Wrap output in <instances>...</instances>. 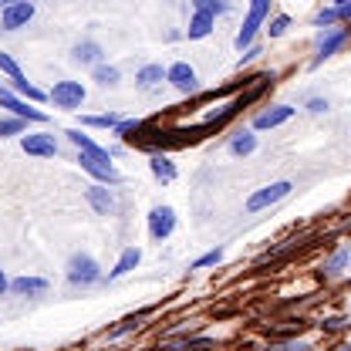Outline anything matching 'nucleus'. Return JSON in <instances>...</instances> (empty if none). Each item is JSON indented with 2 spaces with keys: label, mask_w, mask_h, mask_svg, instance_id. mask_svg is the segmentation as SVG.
Instances as JSON below:
<instances>
[{
  "label": "nucleus",
  "mask_w": 351,
  "mask_h": 351,
  "mask_svg": "<svg viewBox=\"0 0 351 351\" xmlns=\"http://www.w3.org/2000/svg\"><path fill=\"white\" fill-rule=\"evenodd\" d=\"M267 17H270V0H250V10H247V17H243V27H240V34H237V51H247L254 38H257V31H261L263 24H267Z\"/></svg>",
  "instance_id": "nucleus-1"
},
{
  "label": "nucleus",
  "mask_w": 351,
  "mask_h": 351,
  "mask_svg": "<svg viewBox=\"0 0 351 351\" xmlns=\"http://www.w3.org/2000/svg\"><path fill=\"white\" fill-rule=\"evenodd\" d=\"M64 274H68V284H75V287H91V284L101 280V267L88 254H75L64 267Z\"/></svg>",
  "instance_id": "nucleus-2"
},
{
  "label": "nucleus",
  "mask_w": 351,
  "mask_h": 351,
  "mask_svg": "<svg viewBox=\"0 0 351 351\" xmlns=\"http://www.w3.org/2000/svg\"><path fill=\"white\" fill-rule=\"evenodd\" d=\"M85 98H88V91L82 82H58V85L47 91V101H54V108H64V112L82 108Z\"/></svg>",
  "instance_id": "nucleus-3"
},
{
  "label": "nucleus",
  "mask_w": 351,
  "mask_h": 351,
  "mask_svg": "<svg viewBox=\"0 0 351 351\" xmlns=\"http://www.w3.org/2000/svg\"><path fill=\"white\" fill-rule=\"evenodd\" d=\"M291 189H294V186H291L287 179H280V182H270V186H263V189H257V193H250V199H247V213H261V210H267V206L287 199Z\"/></svg>",
  "instance_id": "nucleus-4"
},
{
  "label": "nucleus",
  "mask_w": 351,
  "mask_h": 351,
  "mask_svg": "<svg viewBox=\"0 0 351 351\" xmlns=\"http://www.w3.org/2000/svg\"><path fill=\"white\" fill-rule=\"evenodd\" d=\"M351 38V27H324L321 31V41H317V54H314V61H311V68H317L321 61H328L335 51H341Z\"/></svg>",
  "instance_id": "nucleus-5"
},
{
  "label": "nucleus",
  "mask_w": 351,
  "mask_h": 351,
  "mask_svg": "<svg viewBox=\"0 0 351 351\" xmlns=\"http://www.w3.org/2000/svg\"><path fill=\"white\" fill-rule=\"evenodd\" d=\"M34 17V0H14L0 10V31H17L27 27V21Z\"/></svg>",
  "instance_id": "nucleus-6"
},
{
  "label": "nucleus",
  "mask_w": 351,
  "mask_h": 351,
  "mask_svg": "<svg viewBox=\"0 0 351 351\" xmlns=\"http://www.w3.org/2000/svg\"><path fill=\"white\" fill-rule=\"evenodd\" d=\"M78 162H82V169L88 176H95L98 182H105V186H115L119 182V173H115V166H112V159H101V156H88V152H78Z\"/></svg>",
  "instance_id": "nucleus-7"
},
{
  "label": "nucleus",
  "mask_w": 351,
  "mask_h": 351,
  "mask_svg": "<svg viewBox=\"0 0 351 351\" xmlns=\"http://www.w3.org/2000/svg\"><path fill=\"white\" fill-rule=\"evenodd\" d=\"M21 149L27 152V156H38V159H54L58 156V138L51 135V132H38V135H24L21 138Z\"/></svg>",
  "instance_id": "nucleus-8"
},
{
  "label": "nucleus",
  "mask_w": 351,
  "mask_h": 351,
  "mask_svg": "<svg viewBox=\"0 0 351 351\" xmlns=\"http://www.w3.org/2000/svg\"><path fill=\"white\" fill-rule=\"evenodd\" d=\"M0 108H7L10 115H17V119H24V122H47V115L38 112V108H31L24 98H17L14 91H7V88H0Z\"/></svg>",
  "instance_id": "nucleus-9"
},
{
  "label": "nucleus",
  "mask_w": 351,
  "mask_h": 351,
  "mask_svg": "<svg viewBox=\"0 0 351 351\" xmlns=\"http://www.w3.org/2000/svg\"><path fill=\"white\" fill-rule=\"evenodd\" d=\"M166 82L179 91V95H193L196 91V68L193 64H186V61H176V64H169L166 68Z\"/></svg>",
  "instance_id": "nucleus-10"
},
{
  "label": "nucleus",
  "mask_w": 351,
  "mask_h": 351,
  "mask_svg": "<svg viewBox=\"0 0 351 351\" xmlns=\"http://www.w3.org/2000/svg\"><path fill=\"white\" fill-rule=\"evenodd\" d=\"M173 230H176L173 206H156V210L149 213V237H152L156 243H162L166 237H173Z\"/></svg>",
  "instance_id": "nucleus-11"
},
{
  "label": "nucleus",
  "mask_w": 351,
  "mask_h": 351,
  "mask_svg": "<svg viewBox=\"0 0 351 351\" xmlns=\"http://www.w3.org/2000/svg\"><path fill=\"white\" fill-rule=\"evenodd\" d=\"M85 199H88V206L95 210V213H101V217H112L115 213V193L105 186V182H91L85 189Z\"/></svg>",
  "instance_id": "nucleus-12"
},
{
  "label": "nucleus",
  "mask_w": 351,
  "mask_h": 351,
  "mask_svg": "<svg viewBox=\"0 0 351 351\" xmlns=\"http://www.w3.org/2000/svg\"><path fill=\"white\" fill-rule=\"evenodd\" d=\"M213 24H217V17H213V14L193 10L189 27H186V38H189V41H203V38H210V34H213Z\"/></svg>",
  "instance_id": "nucleus-13"
},
{
  "label": "nucleus",
  "mask_w": 351,
  "mask_h": 351,
  "mask_svg": "<svg viewBox=\"0 0 351 351\" xmlns=\"http://www.w3.org/2000/svg\"><path fill=\"white\" fill-rule=\"evenodd\" d=\"M294 115V108L291 105H274V108H267V112H261L257 119H254V129H277V125H284L287 119Z\"/></svg>",
  "instance_id": "nucleus-14"
},
{
  "label": "nucleus",
  "mask_w": 351,
  "mask_h": 351,
  "mask_svg": "<svg viewBox=\"0 0 351 351\" xmlns=\"http://www.w3.org/2000/svg\"><path fill=\"white\" fill-rule=\"evenodd\" d=\"M149 169H152V176H156V182H173L176 176H179V169H176V162L166 156V152H152L149 156Z\"/></svg>",
  "instance_id": "nucleus-15"
},
{
  "label": "nucleus",
  "mask_w": 351,
  "mask_h": 351,
  "mask_svg": "<svg viewBox=\"0 0 351 351\" xmlns=\"http://www.w3.org/2000/svg\"><path fill=\"white\" fill-rule=\"evenodd\" d=\"M64 135H68V142H71L78 152H88V156H101V159H112V152H108V149H101V145H98L91 135H85L82 129H68Z\"/></svg>",
  "instance_id": "nucleus-16"
},
{
  "label": "nucleus",
  "mask_w": 351,
  "mask_h": 351,
  "mask_svg": "<svg viewBox=\"0 0 351 351\" xmlns=\"http://www.w3.org/2000/svg\"><path fill=\"white\" fill-rule=\"evenodd\" d=\"M10 291L17 298H41L47 294V280L44 277H17V280H10Z\"/></svg>",
  "instance_id": "nucleus-17"
},
{
  "label": "nucleus",
  "mask_w": 351,
  "mask_h": 351,
  "mask_svg": "<svg viewBox=\"0 0 351 351\" xmlns=\"http://www.w3.org/2000/svg\"><path fill=\"white\" fill-rule=\"evenodd\" d=\"M149 314H152V311H135V314H129V317H122L119 328L108 331V341H119V338H125V335H132V331H138V328L149 321Z\"/></svg>",
  "instance_id": "nucleus-18"
},
{
  "label": "nucleus",
  "mask_w": 351,
  "mask_h": 351,
  "mask_svg": "<svg viewBox=\"0 0 351 351\" xmlns=\"http://www.w3.org/2000/svg\"><path fill=\"white\" fill-rule=\"evenodd\" d=\"M162 351H210L217 348L213 338H173V341H162Z\"/></svg>",
  "instance_id": "nucleus-19"
},
{
  "label": "nucleus",
  "mask_w": 351,
  "mask_h": 351,
  "mask_svg": "<svg viewBox=\"0 0 351 351\" xmlns=\"http://www.w3.org/2000/svg\"><path fill=\"white\" fill-rule=\"evenodd\" d=\"M138 263H142V250H138V247H125V250H122V257H119V263H115V270L108 274V280H119V277L132 274Z\"/></svg>",
  "instance_id": "nucleus-20"
},
{
  "label": "nucleus",
  "mask_w": 351,
  "mask_h": 351,
  "mask_svg": "<svg viewBox=\"0 0 351 351\" xmlns=\"http://www.w3.org/2000/svg\"><path fill=\"white\" fill-rule=\"evenodd\" d=\"M162 82H166V68L162 64H145L135 75V85L142 88V91H152L156 85H162Z\"/></svg>",
  "instance_id": "nucleus-21"
},
{
  "label": "nucleus",
  "mask_w": 351,
  "mask_h": 351,
  "mask_svg": "<svg viewBox=\"0 0 351 351\" xmlns=\"http://www.w3.org/2000/svg\"><path fill=\"white\" fill-rule=\"evenodd\" d=\"M254 149H257V135H254V129H243L230 138V156H237V159L250 156Z\"/></svg>",
  "instance_id": "nucleus-22"
},
{
  "label": "nucleus",
  "mask_w": 351,
  "mask_h": 351,
  "mask_svg": "<svg viewBox=\"0 0 351 351\" xmlns=\"http://www.w3.org/2000/svg\"><path fill=\"white\" fill-rule=\"evenodd\" d=\"M71 58H75L78 64H85V68H95V64H101V47L95 41H82L71 51Z\"/></svg>",
  "instance_id": "nucleus-23"
},
{
  "label": "nucleus",
  "mask_w": 351,
  "mask_h": 351,
  "mask_svg": "<svg viewBox=\"0 0 351 351\" xmlns=\"http://www.w3.org/2000/svg\"><path fill=\"white\" fill-rule=\"evenodd\" d=\"M119 78H122V71H119L115 64H95V82H98L101 88L119 85Z\"/></svg>",
  "instance_id": "nucleus-24"
},
{
  "label": "nucleus",
  "mask_w": 351,
  "mask_h": 351,
  "mask_svg": "<svg viewBox=\"0 0 351 351\" xmlns=\"http://www.w3.org/2000/svg\"><path fill=\"white\" fill-rule=\"evenodd\" d=\"M10 88L17 91V95H24V98H31V101H47V95H44L41 88H34L27 78H14L10 82Z\"/></svg>",
  "instance_id": "nucleus-25"
},
{
  "label": "nucleus",
  "mask_w": 351,
  "mask_h": 351,
  "mask_svg": "<svg viewBox=\"0 0 351 351\" xmlns=\"http://www.w3.org/2000/svg\"><path fill=\"white\" fill-rule=\"evenodd\" d=\"M119 122H122V119L112 115V112H108V115H82V125H88V129H115Z\"/></svg>",
  "instance_id": "nucleus-26"
},
{
  "label": "nucleus",
  "mask_w": 351,
  "mask_h": 351,
  "mask_svg": "<svg viewBox=\"0 0 351 351\" xmlns=\"http://www.w3.org/2000/svg\"><path fill=\"white\" fill-rule=\"evenodd\" d=\"M287 27H291V17H287V14H277V17H270L267 34H270V38H284V34H287Z\"/></svg>",
  "instance_id": "nucleus-27"
},
{
  "label": "nucleus",
  "mask_w": 351,
  "mask_h": 351,
  "mask_svg": "<svg viewBox=\"0 0 351 351\" xmlns=\"http://www.w3.org/2000/svg\"><path fill=\"white\" fill-rule=\"evenodd\" d=\"M348 254H351V250H338V254H335L331 261L324 263V274H328V277H335V274H341V270L348 267Z\"/></svg>",
  "instance_id": "nucleus-28"
},
{
  "label": "nucleus",
  "mask_w": 351,
  "mask_h": 351,
  "mask_svg": "<svg viewBox=\"0 0 351 351\" xmlns=\"http://www.w3.org/2000/svg\"><path fill=\"white\" fill-rule=\"evenodd\" d=\"M27 129V122L24 119H0V138H7V135H21V132Z\"/></svg>",
  "instance_id": "nucleus-29"
},
{
  "label": "nucleus",
  "mask_w": 351,
  "mask_h": 351,
  "mask_svg": "<svg viewBox=\"0 0 351 351\" xmlns=\"http://www.w3.org/2000/svg\"><path fill=\"white\" fill-rule=\"evenodd\" d=\"M193 10H203V14L219 17V14H226V3L223 0H193Z\"/></svg>",
  "instance_id": "nucleus-30"
},
{
  "label": "nucleus",
  "mask_w": 351,
  "mask_h": 351,
  "mask_svg": "<svg viewBox=\"0 0 351 351\" xmlns=\"http://www.w3.org/2000/svg\"><path fill=\"white\" fill-rule=\"evenodd\" d=\"M0 71H3V75H7L10 82H14V78H24V71H21V64H17V61H14L10 54H3V51H0Z\"/></svg>",
  "instance_id": "nucleus-31"
},
{
  "label": "nucleus",
  "mask_w": 351,
  "mask_h": 351,
  "mask_svg": "<svg viewBox=\"0 0 351 351\" xmlns=\"http://www.w3.org/2000/svg\"><path fill=\"white\" fill-rule=\"evenodd\" d=\"M223 261V250H210V254H203V257H199V261H193L189 263V270H206V267H217V263Z\"/></svg>",
  "instance_id": "nucleus-32"
},
{
  "label": "nucleus",
  "mask_w": 351,
  "mask_h": 351,
  "mask_svg": "<svg viewBox=\"0 0 351 351\" xmlns=\"http://www.w3.org/2000/svg\"><path fill=\"white\" fill-rule=\"evenodd\" d=\"M307 112H314V115H317V112H328V101H324V98H311V101H307Z\"/></svg>",
  "instance_id": "nucleus-33"
},
{
  "label": "nucleus",
  "mask_w": 351,
  "mask_h": 351,
  "mask_svg": "<svg viewBox=\"0 0 351 351\" xmlns=\"http://www.w3.org/2000/svg\"><path fill=\"white\" fill-rule=\"evenodd\" d=\"M277 351H307V341H284L277 345Z\"/></svg>",
  "instance_id": "nucleus-34"
},
{
  "label": "nucleus",
  "mask_w": 351,
  "mask_h": 351,
  "mask_svg": "<svg viewBox=\"0 0 351 351\" xmlns=\"http://www.w3.org/2000/svg\"><path fill=\"white\" fill-rule=\"evenodd\" d=\"M324 328H328V331H341V328H345V321H341V317H328V321H324Z\"/></svg>",
  "instance_id": "nucleus-35"
},
{
  "label": "nucleus",
  "mask_w": 351,
  "mask_h": 351,
  "mask_svg": "<svg viewBox=\"0 0 351 351\" xmlns=\"http://www.w3.org/2000/svg\"><path fill=\"white\" fill-rule=\"evenodd\" d=\"M7 291H10V280H7V274L0 270V294H7Z\"/></svg>",
  "instance_id": "nucleus-36"
},
{
  "label": "nucleus",
  "mask_w": 351,
  "mask_h": 351,
  "mask_svg": "<svg viewBox=\"0 0 351 351\" xmlns=\"http://www.w3.org/2000/svg\"><path fill=\"white\" fill-rule=\"evenodd\" d=\"M331 3H335V7H338V3H348V0H331Z\"/></svg>",
  "instance_id": "nucleus-37"
},
{
  "label": "nucleus",
  "mask_w": 351,
  "mask_h": 351,
  "mask_svg": "<svg viewBox=\"0 0 351 351\" xmlns=\"http://www.w3.org/2000/svg\"><path fill=\"white\" fill-rule=\"evenodd\" d=\"M0 3H3V7H7V3H14V0H0Z\"/></svg>",
  "instance_id": "nucleus-38"
},
{
  "label": "nucleus",
  "mask_w": 351,
  "mask_h": 351,
  "mask_svg": "<svg viewBox=\"0 0 351 351\" xmlns=\"http://www.w3.org/2000/svg\"><path fill=\"white\" fill-rule=\"evenodd\" d=\"M348 270H351V254H348Z\"/></svg>",
  "instance_id": "nucleus-39"
}]
</instances>
